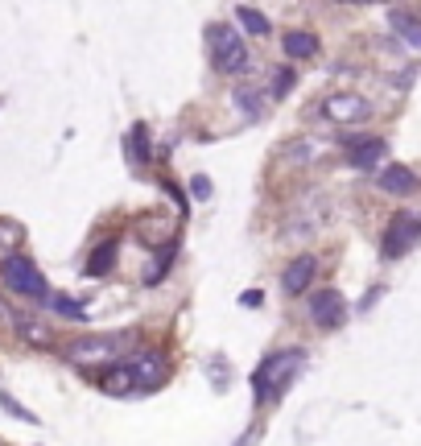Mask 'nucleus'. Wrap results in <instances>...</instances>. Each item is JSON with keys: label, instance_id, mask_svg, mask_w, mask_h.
<instances>
[{"label": "nucleus", "instance_id": "obj_1", "mask_svg": "<svg viewBox=\"0 0 421 446\" xmlns=\"http://www.w3.org/2000/svg\"><path fill=\"white\" fill-rule=\"evenodd\" d=\"M305 368V347H281V352H269L264 359L257 364V372H252V397L260 405H269V401H277L289 384H293V376Z\"/></svg>", "mask_w": 421, "mask_h": 446}, {"label": "nucleus", "instance_id": "obj_2", "mask_svg": "<svg viewBox=\"0 0 421 446\" xmlns=\"http://www.w3.org/2000/svg\"><path fill=\"white\" fill-rule=\"evenodd\" d=\"M0 281H4L9 294H21V298H33V302H50V281L42 277V269L29 257H21V252L0 260Z\"/></svg>", "mask_w": 421, "mask_h": 446}, {"label": "nucleus", "instance_id": "obj_3", "mask_svg": "<svg viewBox=\"0 0 421 446\" xmlns=\"http://www.w3.org/2000/svg\"><path fill=\"white\" fill-rule=\"evenodd\" d=\"M207 46L211 54H215V67L219 71H228V74H240V71H248V46L240 42V33H235L228 21H219V25H211L207 29Z\"/></svg>", "mask_w": 421, "mask_h": 446}, {"label": "nucleus", "instance_id": "obj_4", "mask_svg": "<svg viewBox=\"0 0 421 446\" xmlns=\"http://www.w3.org/2000/svg\"><path fill=\"white\" fill-rule=\"evenodd\" d=\"M128 330H112V335H87V339H74L67 343V359L70 364H108L128 347Z\"/></svg>", "mask_w": 421, "mask_h": 446}, {"label": "nucleus", "instance_id": "obj_5", "mask_svg": "<svg viewBox=\"0 0 421 446\" xmlns=\"http://www.w3.org/2000/svg\"><path fill=\"white\" fill-rule=\"evenodd\" d=\"M417 240H421V215L400 211V215H393V223H388V232H384L380 257H384V260H397V257H405V252H409Z\"/></svg>", "mask_w": 421, "mask_h": 446}, {"label": "nucleus", "instance_id": "obj_6", "mask_svg": "<svg viewBox=\"0 0 421 446\" xmlns=\"http://www.w3.org/2000/svg\"><path fill=\"white\" fill-rule=\"evenodd\" d=\"M310 318H314V327L318 330H339L347 323V298L327 285V289H318L314 298H310Z\"/></svg>", "mask_w": 421, "mask_h": 446}, {"label": "nucleus", "instance_id": "obj_7", "mask_svg": "<svg viewBox=\"0 0 421 446\" xmlns=\"http://www.w3.org/2000/svg\"><path fill=\"white\" fill-rule=\"evenodd\" d=\"M322 116L335 120V124H359V120L372 116V104L364 95H351V91H335L322 99Z\"/></svg>", "mask_w": 421, "mask_h": 446}, {"label": "nucleus", "instance_id": "obj_8", "mask_svg": "<svg viewBox=\"0 0 421 446\" xmlns=\"http://www.w3.org/2000/svg\"><path fill=\"white\" fill-rule=\"evenodd\" d=\"M128 372L137 380V389H162L165 380V359L157 347H140L133 359H128Z\"/></svg>", "mask_w": 421, "mask_h": 446}, {"label": "nucleus", "instance_id": "obj_9", "mask_svg": "<svg viewBox=\"0 0 421 446\" xmlns=\"http://www.w3.org/2000/svg\"><path fill=\"white\" fill-rule=\"evenodd\" d=\"M314 277H318V260L310 257V252H302V257H293L285 264L281 285H285V294H305V289L314 285Z\"/></svg>", "mask_w": 421, "mask_h": 446}, {"label": "nucleus", "instance_id": "obj_10", "mask_svg": "<svg viewBox=\"0 0 421 446\" xmlns=\"http://www.w3.org/2000/svg\"><path fill=\"white\" fill-rule=\"evenodd\" d=\"M376 186L384 190V194H397V199H405V194H413L421 182H417V174H413L409 165L393 162V165H384V169L376 174Z\"/></svg>", "mask_w": 421, "mask_h": 446}, {"label": "nucleus", "instance_id": "obj_11", "mask_svg": "<svg viewBox=\"0 0 421 446\" xmlns=\"http://www.w3.org/2000/svg\"><path fill=\"white\" fill-rule=\"evenodd\" d=\"M388 29L397 33L405 46L421 50V17H413V13H405V9H393L388 13Z\"/></svg>", "mask_w": 421, "mask_h": 446}, {"label": "nucleus", "instance_id": "obj_12", "mask_svg": "<svg viewBox=\"0 0 421 446\" xmlns=\"http://www.w3.org/2000/svg\"><path fill=\"white\" fill-rule=\"evenodd\" d=\"M13 330L21 335L29 347H50V343H54V330H50L42 318H29V314H17V318H13Z\"/></svg>", "mask_w": 421, "mask_h": 446}, {"label": "nucleus", "instance_id": "obj_13", "mask_svg": "<svg viewBox=\"0 0 421 446\" xmlns=\"http://www.w3.org/2000/svg\"><path fill=\"white\" fill-rule=\"evenodd\" d=\"M116 240H103V244H95L91 257H87V277H108L112 269H116Z\"/></svg>", "mask_w": 421, "mask_h": 446}, {"label": "nucleus", "instance_id": "obj_14", "mask_svg": "<svg viewBox=\"0 0 421 446\" xmlns=\"http://www.w3.org/2000/svg\"><path fill=\"white\" fill-rule=\"evenodd\" d=\"M384 153H388V141L372 137V141H359V145H355V153H351L347 162L355 165V169H372V165L384 162Z\"/></svg>", "mask_w": 421, "mask_h": 446}, {"label": "nucleus", "instance_id": "obj_15", "mask_svg": "<svg viewBox=\"0 0 421 446\" xmlns=\"http://www.w3.org/2000/svg\"><path fill=\"white\" fill-rule=\"evenodd\" d=\"M285 54L289 58H314L318 54V38L310 29H289L285 33Z\"/></svg>", "mask_w": 421, "mask_h": 446}, {"label": "nucleus", "instance_id": "obj_16", "mask_svg": "<svg viewBox=\"0 0 421 446\" xmlns=\"http://www.w3.org/2000/svg\"><path fill=\"white\" fill-rule=\"evenodd\" d=\"M99 389H103V393H112V397H124V393H133V389H137V380H133V372H128V364H120V368H112V372L99 376Z\"/></svg>", "mask_w": 421, "mask_h": 446}, {"label": "nucleus", "instance_id": "obj_17", "mask_svg": "<svg viewBox=\"0 0 421 446\" xmlns=\"http://www.w3.org/2000/svg\"><path fill=\"white\" fill-rule=\"evenodd\" d=\"M235 21L244 33H252V38H264L269 33V17L260 13V9H248V4H235Z\"/></svg>", "mask_w": 421, "mask_h": 446}, {"label": "nucleus", "instance_id": "obj_18", "mask_svg": "<svg viewBox=\"0 0 421 446\" xmlns=\"http://www.w3.org/2000/svg\"><path fill=\"white\" fill-rule=\"evenodd\" d=\"M149 157H153V149H149V128H145V124H133V133H128V162L145 165Z\"/></svg>", "mask_w": 421, "mask_h": 446}, {"label": "nucleus", "instance_id": "obj_19", "mask_svg": "<svg viewBox=\"0 0 421 446\" xmlns=\"http://www.w3.org/2000/svg\"><path fill=\"white\" fill-rule=\"evenodd\" d=\"M174 252H178V244H174V240H169L165 248H157V257H153V269L145 273V285H157L165 273H169V264H174Z\"/></svg>", "mask_w": 421, "mask_h": 446}, {"label": "nucleus", "instance_id": "obj_20", "mask_svg": "<svg viewBox=\"0 0 421 446\" xmlns=\"http://www.w3.org/2000/svg\"><path fill=\"white\" fill-rule=\"evenodd\" d=\"M46 306L54 310V314L70 318V323H83V318H87V310L74 302V298H67V294H50V302H46Z\"/></svg>", "mask_w": 421, "mask_h": 446}, {"label": "nucleus", "instance_id": "obj_21", "mask_svg": "<svg viewBox=\"0 0 421 446\" xmlns=\"http://www.w3.org/2000/svg\"><path fill=\"white\" fill-rule=\"evenodd\" d=\"M318 153H327V145L322 141H314V137H305V141L298 145H289V162H298V165H310Z\"/></svg>", "mask_w": 421, "mask_h": 446}, {"label": "nucleus", "instance_id": "obj_22", "mask_svg": "<svg viewBox=\"0 0 421 446\" xmlns=\"http://www.w3.org/2000/svg\"><path fill=\"white\" fill-rule=\"evenodd\" d=\"M0 409H4V413H13L17 422H29V425H38V422H42V418H38L33 409H25V405H21L17 397H13L9 389H0Z\"/></svg>", "mask_w": 421, "mask_h": 446}, {"label": "nucleus", "instance_id": "obj_23", "mask_svg": "<svg viewBox=\"0 0 421 446\" xmlns=\"http://www.w3.org/2000/svg\"><path fill=\"white\" fill-rule=\"evenodd\" d=\"M21 240H25V228L17 219H0V248L9 257H13V248H21Z\"/></svg>", "mask_w": 421, "mask_h": 446}, {"label": "nucleus", "instance_id": "obj_24", "mask_svg": "<svg viewBox=\"0 0 421 446\" xmlns=\"http://www.w3.org/2000/svg\"><path fill=\"white\" fill-rule=\"evenodd\" d=\"M293 87H298V74H293V67H277V71H273V87H269V91H273V99H285Z\"/></svg>", "mask_w": 421, "mask_h": 446}, {"label": "nucleus", "instance_id": "obj_25", "mask_svg": "<svg viewBox=\"0 0 421 446\" xmlns=\"http://www.w3.org/2000/svg\"><path fill=\"white\" fill-rule=\"evenodd\" d=\"M235 104L248 112V120H260V99L248 91V87H235Z\"/></svg>", "mask_w": 421, "mask_h": 446}, {"label": "nucleus", "instance_id": "obj_26", "mask_svg": "<svg viewBox=\"0 0 421 446\" xmlns=\"http://www.w3.org/2000/svg\"><path fill=\"white\" fill-rule=\"evenodd\" d=\"M190 194H194L198 203H207L211 199V178L207 174H194V178H190Z\"/></svg>", "mask_w": 421, "mask_h": 446}, {"label": "nucleus", "instance_id": "obj_27", "mask_svg": "<svg viewBox=\"0 0 421 446\" xmlns=\"http://www.w3.org/2000/svg\"><path fill=\"white\" fill-rule=\"evenodd\" d=\"M240 306H244V310H257V306H264V294H260V289H244V294H240Z\"/></svg>", "mask_w": 421, "mask_h": 446}]
</instances>
